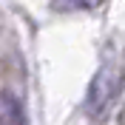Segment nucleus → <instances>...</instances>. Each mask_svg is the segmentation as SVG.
I'll use <instances>...</instances> for the list:
<instances>
[{
    "label": "nucleus",
    "instance_id": "f03ea898",
    "mask_svg": "<svg viewBox=\"0 0 125 125\" xmlns=\"http://www.w3.org/2000/svg\"><path fill=\"white\" fill-rule=\"evenodd\" d=\"M0 117H3L6 125H26L23 105L11 91H0Z\"/></svg>",
    "mask_w": 125,
    "mask_h": 125
},
{
    "label": "nucleus",
    "instance_id": "f257e3e1",
    "mask_svg": "<svg viewBox=\"0 0 125 125\" xmlns=\"http://www.w3.org/2000/svg\"><path fill=\"white\" fill-rule=\"evenodd\" d=\"M119 85H122V77L114 65H102L97 74H94L91 85H88V100H85V111L94 119H100L105 111L111 108V102L117 100Z\"/></svg>",
    "mask_w": 125,
    "mask_h": 125
},
{
    "label": "nucleus",
    "instance_id": "7ed1b4c3",
    "mask_svg": "<svg viewBox=\"0 0 125 125\" xmlns=\"http://www.w3.org/2000/svg\"><path fill=\"white\" fill-rule=\"evenodd\" d=\"M102 0H51L57 11H74V9H97Z\"/></svg>",
    "mask_w": 125,
    "mask_h": 125
}]
</instances>
